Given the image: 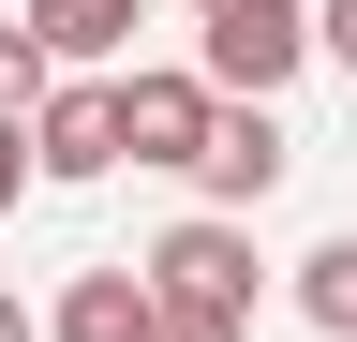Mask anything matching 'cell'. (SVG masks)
<instances>
[{
	"mask_svg": "<svg viewBox=\"0 0 357 342\" xmlns=\"http://www.w3.org/2000/svg\"><path fill=\"white\" fill-rule=\"evenodd\" d=\"M298 60H328V30H312V0H223V15L194 30V75L223 104H283Z\"/></svg>",
	"mask_w": 357,
	"mask_h": 342,
	"instance_id": "1",
	"label": "cell"
},
{
	"mask_svg": "<svg viewBox=\"0 0 357 342\" xmlns=\"http://www.w3.org/2000/svg\"><path fill=\"white\" fill-rule=\"evenodd\" d=\"M119 134H134V164H178V179H194L208 134H223V90H208L194 60H134L119 75Z\"/></svg>",
	"mask_w": 357,
	"mask_h": 342,
	"instance_id": "2",
	"label": "cell"
},
{
	"mask_svg": "<svg viewBox=\"0 0 357 342\" xmlns=\"http://www.w3.org/2000/svg\"><path fill=\"white\" fill-rule=\"evenodd\" d=\"M164 297H194V313H253V224H223V208H194V224H164L149 253H134Z\"/></svg>",
	"mask_w": 357,
	"mask_h": 342,
	"instance_id": "3",
	"label": "cell"
},
{
	"mask_svg": "<svg viewBox=\"0 0 357 342\" xmlns=\"http://www.w3.org/2000/svg\"><path fill=\"white\" fill-rule=\"evenodd\" d=\"M298 179V134H283V104H223V134H208V164H194V194L223 208V224H253L268 194Z\"/></svg>",
	"mask_w": 357,
	"mask_h": 342,
	"instance_id": "4",
	"label": "cell"
},
{
	"mask_svg": "<svg viewBox=\"0 0 357 342\" xmlns=\"http://www.w3.org/2000/svg\"><path fill=\"white\" fill-rule=\"evenodd\" d=\"M45 342H164V283L134 268V253L119 268H75L60 297H45Z\"/></svg>",
	"mask_w": 357,
	"mask_h": 342,
	"instance_id": "5",
	"label": "cell"
},
{
	"mask_svg": "<svg viewBox=\"0 0 357 342\" xmlns=\"http://www.w3.org/2000/svg\"><path fill=\"white\" fill-rule=\"evenodd\" d=\"M30 134H45V179H105V164H134V134H119V75H60Z\"/></svg>",
	"mask_w": 357,
	"mask_h": 342,
	"instance_id": "6",
	"label": "cell"
},
{
	"mask_svg": "<svg viewBox=\"0 0 357 342\" xmlns=\"http://www.w3.org/2000/svg\"><path fill=\"white\" fill-rule=\"evenodd\" d=\"M15 15H30L75 75H105V60H134V15H149V0H15Z\"/></svg>",
	"mask_w": 357,
	"mask_h": 342,
	"instance_id": "7",
	"label": "cell"
},
{
	"mask_svg": "<svg viewBox=\"0 0 357 342\" xmlns=\"http://www.w3.org/2000/svg\"><path fill=\"white\" fill-rule=\"evenodd\" d=\"M298 313L328 327V342H357V238H312L298 253Z\"/></svg>",
	"mask_w": 357,
	"mask_h": 342,
	"instance_id": "8",
	"label": "cell"
},
{
	"mask_svg": "<svg viewBox=\"0 0 357 342\" xmlns=\"http://www.w3.org/2000/svg\"><path fill=\"white\" fill-rule=\"evenodd\" d=\"M45 90H60V45L30 15H0V119H45Z\"/></svg>",
	"mask_w": 357,
	"mask_h": 342,
	"instance_id": "9",
	"label": "cell"
},
{
	"mask_svg": "<svg viewBox=\"0 0 357 342\" xmlns=\"http://www.w3.org/2000/svg\"><path fill=\"white\" fill-rule=\"evenodd\" d=\"M30 194H45V134H30V119H0V224H15Z\"/></svg>",
	"mask_w": 357,
	"mask_h": 342,
	"instance_id": "10",
	"label": "cell"
},
{
	"mask_svg": "<svg viewBox=\"0 0 357 342\" xmlns=\"http://www.w3.org/2000/svg\"><path fill=\"white\" fill-rule=\"evenodd\" d=\"M164 342H253V313H194V297H164Z\"/></svg>",
	"mask_w": 357,
	"mask_h": 342,
	"instance_id": "11",
	"label": "cell"
},
{
	"mask_svg": "<svg viewBox=\"0 0 357 342\" xmlns=\"http://www.w3.org/2000/svg\"><path fill=\"white\" fill-rule=\"evenodd\" d=\"M312 30H328V60L357 75V0H312Z\"/></svg>",
	"mask_w": 357,
	"mask_h": 342,
	"instance_id": "12",
	"label": "cell"
},
{
	"mask_svg": "<svg viewBox=\"0 0 357 342\" xmlns=\"http://www.w3.org/2000/svg\"><path fill=\"white\" fill-rule=\"evenodd\" d=\"M0 342H45V313H30V297H15V283H0Z\"/></svg>",
	"mask_w": 357,
	"mask_h": 342,
	"instance_id": "13",
	"label": "cell"
},
{
	"mask_svg": "<svg viewBox=\"0 0 357 342\" xmlns=\"http://www.w3.org/2000/svg\"><path fill=\"white\" fill-rule=\"evenodd\" d=\"M178 15H223V0H178Z\"/></svg>",
	"mask_w": 357,
	"mask_h": 342,
	"instance_id": "14",
	"label": "cell"
}]
</instances>
